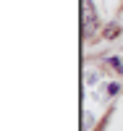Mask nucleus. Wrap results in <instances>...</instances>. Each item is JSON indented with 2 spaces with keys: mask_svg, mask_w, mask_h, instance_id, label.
Segmentation results:
<instances>
[{
  "mask_svg": "<svg viewBox=\"0 0 123 131\" xmlns=\"http://www.w3.org/2000/svg\"><path fill=\"white\" fill-rule=\"evenodd\" d=\"M110 66H115V68H118V71H123V63H120L118 58H110Z\"/></svg>",
  "mask_w": 123,
  "mask_h": 131,
  "instance_id": "7ed1b4c3",
  "label": "nucleus"
},
{
  "mask_svg": "<svg viewBox=\"0 0 123 131\" xmlns=\"http://www.w3.org/2000/svg\"><path fill=\"white\" fill-rule=\"evenodd\" d=\"M118 34H120V26H118V24H107L105 31H102V37H105V39H115Z\"/></svg>",
  "mask_w": 123,
  "mask_h": 131,
  "instance_id": "f257e3e1",
  "label": "nucleus"
},
{
  "mask_svg": "<svg viewBox=\"0 0 123 131\" xmlns=\"http://www.w3.org/2000/svg\"><path fill=\"white\" fill-rule=\"evenodd\" d=\"M118 92H120V84H110L107 86V94H118Z\"/></svg>",
  "mask_w": 123,
  "mask_h": 131,
  "instance_id": "f03ea898",
  "label": "nucleus"
},
{
  "mask_svg": "<svg viewBox=\"0 0 123 131\" xmlns=\"http://www.w3.org/2000/svg\"><path fill=\"white\" fill-rule=\"evenodd\" d=\"M120 10H123V8H120Z\"/></svg>",
  "mask_w": 123,
  "mask_h": 131,
  "instance_id": "20e7f679",
  "label": "nucleus"
}]
</instances>
